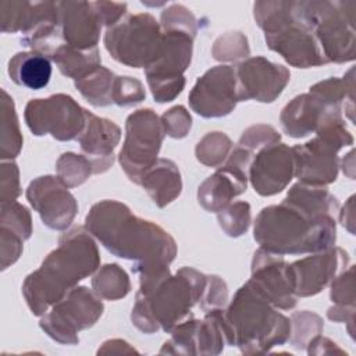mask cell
I'll list each match as a JSON object with an SVG mask.
<instances>
[{
	"mask_svg": "<svg viewBox=\"0 0 356 356\" xmlns=\"http://www.w3.org/2000/svg\"><path fill=\"white\" fill-rule=\"evenodd\" d=\"M86 229L113 254L136 264V274L168 267L177 253L175 241L161 227L139 218L115 200L96 203L86 216Z\"/></svg>",
	"mask_w": 356,
	"mask_h": 356,
	"instance_id": "6da1fadb",
	"label": "cell"
},
{
	"mask_svg": "<svg viewBox=\"0 0 356 356\" xmlns=\"http://www.w3.org/2000/svg\"><path fill=\"white\" fill-rule=\"evenodd\" d=\"M140 288L132 309V323L143 332L160 328L171 332L192 318V307L202 300L207 275L184 267L175 277L168 267L140 274Z\"/></svg>",
	"mask_w": 356,
	"mask_h": 356,
	"instance_id": "7a4b0ae2",
	"label": "cell"
},
{
	"mask_svg": "<svg viewBox=\"0 0 356 356\" xmlns=\"http://www.w3.org/2000/svg\"><path fill=\"white\" fill-rule=\"evenodd\" d=\"M100 263L95 241L83 228L76 227L60 238L40 268L29 274L22 285L24 298L36 316L46 314L74 285L90 275Z\"/></svg>",
	"mask_w": 356,
	"mask_h": 356,
	"instance_id": "3957f363",
	"label": "cell"
},
{
	"mask_svg": "<svg viewBox=\"0 0 356 356\" xmlns=\"http://www.w3.org/2000/svg\"><path fill=\"white\" fill-rule=\"evenodd\" d=\"M254 241L274 254L320 252L335 243L332 216H314L286 202L264 207L254 220Z\"/></svg>",
	"mask_w": 356,
	"mask_h": 356,
	"instance_id": "277c9868",
	"label": "cell"
},
{
	"mask_svg": "<svg viewBox=\"0 0 356 356\" xmlns=\"http://www.w3.org/2000/svg\"><path fill=\"white\" fill-rule=\"evenodd\" d=\"M225 341L243 353H266L291 337V321L248 281L221 310Z\"/></svg>",
	"mask_w": 356,
	"mask_h": 356,
	"instance_id": "5b68a950",
	"label": "cell"
},
{
	"mask_svg": "<svg viewBox=\"0 0 356 356\" xmlns=\"http://www.w3.org/2000/svg\"><path fill=\"white\" fill-rule=\"evenodd\" d=\"M296 10L328 63L355 60V1H296Z\"/></svg>",
	"mask_w": 356,
	"mask_h": 356,
	"instance_id": "8992f818",
	"label": "cell"
},
{
	"mask_svg": "<svg viewBox=\"0 0 356 356\" xmlns=\"http://www.w3.org/2000/svg\"><path fill=\"white\" fill-rule=\"evenodd\" d=\"M353 145V138L343 120L330 122L316 132V138L292 147L295 175L303 184L324 186L337 179L339 160L337 153Z\"/></svg>",
	"mask_w": 356,
	"mask_h": 356,
	"instance_id": "52a82bcc",
	"label": "cell"
},
{
	"mask_svg": "<svg viewBox=\"0 0 356 356\" xmlns=\"http://www.w3.org/2000/svg\"><path fill=\"white\" fill-rule=\"evenodd\" d=\"M104 44L118 63L146 70L160 54L163 31L150 14L128 15L107 28Z\"/></svg>",
	"mask_w": 356,
	"mask_h": 356,
	"instance_id": "ba28073f",
	"label": "cell"
},
{
	"mask_svg": "<svg viewBox=\"0 0 356 356\" xmlns=\"http://www.w3.org/2000/svg\"><path fill=\"white\" fill-rule=\"evenodd\" d=\"M163 31V29H161ZM193 35L179 31H163V44L159 57L145 70V75L156 102L174 100L185 86L184 71L192 58Z\"/></svg>",
	"mask_w": 356,
	"mask_h": 356,
	"instance_id": "9c48e42d",
	"label": "cell"
},
{
	"mask_svg": "<svg viewBox=\"0 0 356 356\" xmlns=\"http://www.w3.org/2000/svg\"><path fill=\"white\" fill-rule=\"evenodd\" d=\"M125 140L120 164L128 178L139 184L143 174L154 165L165 135L161 120L150 108L132 113L125 124Z\"/></svg>",
	"mask_w": 356,
	"mask_h": 356,
	"instance_id": "30bf717a",
	"label": "cell"
},
{
	"mask_svg": "<svg viewBox=\"0 0 356 356\" xmlns=\"http://www.w3.org/2000/svg\"><path fill=\"white\" fill-rule=\"evenodd\" d=\"M97 296L86 286L72 288L53 305L49 313L43 314L42 330L57 342L78 343L76 332L92 327L103 313V303Z\"/></svg>",
	"mask_w": 356,
	"mask_h": 356,
	"instance_id": "8fae6325",
	"label": "cell"
},
{
	"mask_svg": "<svg viewBox=\"0 0 356 356\" xmlns=\"http://www.w3.org/2000/svg\"><path fill=\"white\" fill-rule=\"evenodd\" d=\"M86 111L68 95L32 99L25 107V121L33 135L50 134L58 140L78 139L86 127Z\"/></svg>",
	"mask_w": 356,
	"mask_h": 356,
	"instance_id": "7c38bea8",
	"label": "cell"
},
{
	"mask_svg": "<svg viewBox=\"0 0 356 356\" xmlns=\"http://www.w3.org/2000/svg\"><path fill=\"white\" fill-rule=\"evenodd\" d=\"M253 152L235 146L216 174L209 177L197 192L199 203L209 211H221L229 202L246 191Z\"/></svg>",
	"mask_w": 356,
	"mask_h": 356,
	"instance_id": "4fadbf2b",
	"label": "cell"
},
{
	"mask_svg": "<svg viewBox=\"0 0 356 356\" xmlns=\"http://www.w3.org/2000/svg\"><path fill=\"white\" fill-rule=\"evenodd\" d=\"M238 102L236 71L231 65H217L206 71L189 95L192 110L206 118L229 114Z\"/></svg>",
	"mask_w": 356,
	"mask_h": 356,
	"instance_id": "5bb4252c",
	"label": "cell"
},
{
	"mask_svg": "<svg viewBox=\"0 0 356 356\" xmlns=\"http://www.w3.org/2000/svg\"><path fill=\"white\" fill-rule=\"evenodd\" d=\"M266 43L273 51L278 53L285 61L298 68L318 67L328 63L316 36L299 18L296 1L293 17L277 29L267 32Z\"/></svg>",
	"mask_w": 356,
	"mask_h": 356,
	"instance_id": "9a60e30c",
	"label": "cell"
},
{
	"mask_svg": "<svg viewBox=\"0 0 356 356\" xmlns=\"http://www.w3.org/2000/svg\"><path fill=\"white\" fill-rule=\"evenodd\" d=\"M249 282L275 307L288 310L296 305L295 277L282 256L264 249L254 252Z\"/></svg>",
	"mask_w": 356,
	"mask_h": 356,
	"instance_id": "2e32d148",
	"label": "cell"
},
{
	"mask_svg": "<svg viewBox=\"0 0 356 356\" xmlns=\"http://www.w3.org/2000/svg\"><path fill=\"white\" fill-rule=\"evenodd\" d=\"M239 102H274L289 81V71L264 57H250L235 67Z\"/></svg>",
	"mask_w": 356,
	"mask_h": 356,
	"instance_id": "e0dca14e",
	"label": "cell"
},
{
	"mask_svg": "<svg viewBox=\"0 0 356 356\" xmlns=\"http://www.w3.org/2000/svg\"><path fill=\"white\" fill-rule=\"evenodd\" d=\"M26 197L40 214L43 224L53 229H65L78 211L75 197L58 177L46 175L32 181Z\"/></svg>",
	"mask_w": 356,
	"mask_h": 356,
	"instance_id": "ac0fdd59",
	"label": "cell"
},
{
	"mask_svg": "<svg viewBox=\"0 0 356 356\" xmlns=\"http://www.w3.org/2000/svg\"><path fill=\"white\" fill-rule=\"evenodd\" d=\"M295 175V154L285 143H271L252 160L249 178L261 196L280 193Z\"/></svg>",
	"mask_w": 356,
	"mask_h": 356,
	"instance_id": "d6986e66",
	"label": "cell"
},
{
	"mask_svg": "<svg viewBox=\"0 0 356 356\" xmlns=\"http://www.w3.org/2000/svg\"><path fill=\"white\" fill-rule=\"evenodd\" d=\"M349 263V256L341 248H330L321 253L293 261L296 296H313L341 274Z\"/></svg>",
	"mask_w": 356,
	"mask_h": 356,
	"instance_id": "ffe728a7",
	"label": "cell"
},
{
	"mask_svg": "<svg viewBox=\"0 0 356 356\" xmlns=\"http://www.w3.org/2000/svg\"><path fill=\"white\" fill-rule=\"evenodd\" d=\"M63 42L78 50L97 47L103 22L95 3L57 1Z\"/></svg>",
	"mask_w": 356,
	"mask_h": 356,
	"instance_id": "44dd1931",
	"label": "cell"
},
{
	"mask_svg": "<svg viewBox=\"0 0 356 356\" xmlns=\"http://www.w3.org/2000/svg\"><path fill=\"white\" fill-rule=\"evenodd\" d=\"M121 138V129L107 118L86 111V127L76 139L83 156L90 161L93 174L107 171L114 161V149Z\"/></svg>",
	"mask_w": 356,
	"mask_h": 356,
	"instance_id": "7402d4cb",
	"label": "cell"
},
{
	"mask_svg": "<svg viewBox=\"0 0 356 356\" xmlns=\"http://www.w3.org/2000/svg\"><path fill=\"white\" fill-rule=\"evenodd\" d=\"M142 185L153 202L159 207H164L179 196L182 189L181 174L175 163L167 159H159L153 167H150L139 184Z\"/></svg>",
	"mask_w": 356,
	"mask_h": 356,
	"instance_id": "603a6c76",
	"label": "cell"
},
{
	"mask_svg": "<svg viewBox=\"0 0 356 356\" xmlns=\"http://www.w3.org/2000/svg\"><path fill=\"white\" fill-rule=\"evenodd\" d=\"M8 75L19 86L42 89L51 76L50 58L38 51H19L8 61Z\"/></svg>",
	"mask_w": 356,
	"mask_h": 356,
	"instance_id": "cb8c5ba5",
	"label": "cell"
},
{
	"mask_svg": "<svg viewBox=\"0 0 356 356\" xmlns=\"http://www.w3.org/2000/svg\"><path fill=\"white\" fill-rule=\"evenodd\" d=\"M51 60L58 65L63 75L74 78L75 81L88 75L100 65L97 47L90 50H78L63 44L51 56Z\"/></svg>",
	"mask_w": 356,
	"mask_h": 356,
	"instance_id": "d4e9b609",
	"label": "cell"
},
{
	"mask_svg": "<svg viewBox=\"0 0 356 356\" xmlns=\"http://www.w3.org/2000/svg\"><path fill=\"white\" fill-rule=\"evenodd\" d=\"M115 75L99 65L96 70L75 81V88L93 106L103 107L113 103V85Z\"/></svg>",
	"mask_w": 356,
	"mask_h": 356,
	"instance_id": "484cf974",
	"label": "cell"
},
{
	"mask_svg": "<svg viewBox=\"0 0 356 356\" xmlns=\"http://www.w3.org/2000/svg\"><path fill=\"white\" fill-rule=\"evenodd\" d=\"M1 146L0 156L3 160L14 159L22 146V136L18 127V118L15 114V107L13 99L6 90H1Z\"/></svg>",
	"mask_w": 356,
	"mask_h": 356,
	"instance_id": "4316f807",
	"label": "cell"
},
{
	"mask_svg": "<svg viewBox=\"0 0 356 356\" xmlns=\"http://www.w3.org/2000/svg\"><path fill=\"white\" fill-rule=\"evenodd\" d=\"M95 292L107 300H117L124 298L129 289V278L118 264H106L92 280Z\"/></svg>",
	"mask_w": 356,
	"mask_h": 356,
	"instance_id": "83f0119b",
	"label": "cell"
},
{
	"mask_svg": "<svg viewBox=\"0 0 356 356\" xmlns=\"http://www.w3.org/2000/svg\"><path fill=\"white\" fill-rule=\"evenodd\" d=\"M232 150L231 139L222 132H210L207 134L196 146V157L200 163L218 167L227 160L228 154Z\"/></svg>",
	"mask_w": 356,
	"mask_h": 356,
	"instance_id": "f1b7e54d",
	"label": "cell"
},
{
	"mask_svg": "<svg viewBox=\"0 0 356 356\" xmlns=\"http://www.w3.org/2000/svg\"><path fill=\"white\" fill-rule=\"evenodd\" d=\"M57 174L68 188H72L83 184L93 174V168L85 156L64 153L57 161Z\"/></svg>",
	"mask_w": 356,
	"mask_h": 356,
	"instance_id": "f546056e",
	"label": "cell"
},
{
	"mask_svg": "<svg viewBox=\"0 0 356 356\" xmlns=\"http://www.w3.org/2000/svg\"><path fill=\"white\" fill-rule=\"evenodd\" d=\"M323 330V320L307 310L298 312L292 314L291 334H292V345L296 349H302L310 342L314 337L320 335Z\"/></svg>",
	"mask_w": 356,
	"mask_h": 356,
	"instance_id": "4dcf8cb0",
	"label": "cell"
},
{
	"mask_svg": "<svg viewBox=\"0 0 356 356\" xmlns=\"http://www.w3.org/2000/svg\"><path fill=\"white\" fill-rule=\"evenodd\" d=\"M220 227L229 236H239L246 232L250 222V206L246 202H236L218 211Z\"/></svg>",
	"mask_w": 356,
	"mask_h": 356,
	"instance_id": "1f68e13d",
	"label": "cell"
},
{
	"mask_svg": "<svg viewBox=\"0 0 356 356\" xmlns=\"http://www.w3.org/2000/svg\"><path fill=\"white\" fill-rule=\"evenodd\" d=\"M1 227L28 239L32 234L29 211L17 202L1 203Z\"/></svg>",
	"mask_w": 356,
	"mask_h": 356,
	"instance_id": "d6a6232c",
	"label": "cell"
},
{
	"mask_svg": "<svg viewBox=\"0 0 356 356\" xmlns=\"http://www.w3.org/2000/svg\"><path fill=\"white\" fill-rule=\"evenodd\" d=\"M214 58L217 60H238L249 54L248 39L241 32H228L220 36L213 47Z\"/></svg>",
	"mask_w": 356,
	"mask_h": 356,
	"instance_id": "836d02e7",
	"label": "cell"
},
{
	"mask_svg": "<svg viewBox=\"0 0 356 356\" xmlns=\"http://www.w3.org/2000/svg\"><path fill=\"white\" fill-rule=\"evenodd\" d=\"M146 92L140 81L132 76H115L113 85V103L118 106H132L140 103Z\"/></svg>",
	"mask_w": 356,
	"mask_h": 356,
	"instance_id": "e575fe53",
	"label": "cell"
},
{
	"mask_svg": "<svg viewBox=\"0 0 356 356\" xmlns=\"http://www.w3.org/2000/svg\"><path fill=\"white\" fill-rule=\"evenodd\" d=\"M161 29H179L191 35H196V19L192 13L182 4H171L161 13Z\"/></svg>",
	"mask_w": 356,
	"mask_h": 356,
	"instance_id": "d590c367",
	"label": "cell"
},
{
	"mask_svg": "<svg viewBox=\"0 0 356 356\" xmlns=\"http://www.w3.org/2000/svg\"><path fill=\"white\" fill-rule=\"evenodd\" d=\"M280 139H281L280 134H277V131L273 127L253 125L242 134L238 145L250 152H254V150H260L271 143H277V142H280Z\"/></svg>",
	"mask_w": 356,
	"mask_h": 356,
	"instance_id": "8d00e7d4",
	"label": "cell"
},
{
	"mask_svg": "<svg viewBox=\"0 0 356 356\" xmlns=\"http://www.w3.org/2000/svg\"><path fill=\"white\" fill-rule=\"evenodd\" d=\"M161 124L164 132L172 138H184L192 125V118L189 113L182 106H175L165 111L161 117Z\"/></svg>",
	"mask_w": 356,
	"mask_h": 356,
	"instance_id": "74e56055",
	"label": "cell"
},
{
	"mask_svg": "<svg viewBox=\"0 0 356 356\" xmlns=\"http://www.w3.org/2000/svg\"><path fill=\"white\" fill-rule=\"evenodd\" d=\"M228 292L225 282L217 275H207V284L200 300V307L203 312H210L213 309H222L227 303Z\"/></svg>",
	"mask_w": 356,
	"mask_h": 356,
	"instance_id": "f35d334b",
	"label": "cell"
},
{
	"mask_svg": "<svg viewBox=\"0 0 356 356\" xmlns=\"http://www.w3.org/2000/svg\"><path fill=\"white\" fill-rule=\"evenodd\" d=\"M331 300L337 306L355 307V292H353V267L348 273H342L331 286Z\"/></svg>",
	"mask_w": 356,
	"mask_h": 356,
	"instance_id": "ab89813d",
	"label": "cell"
}]
</instances>
